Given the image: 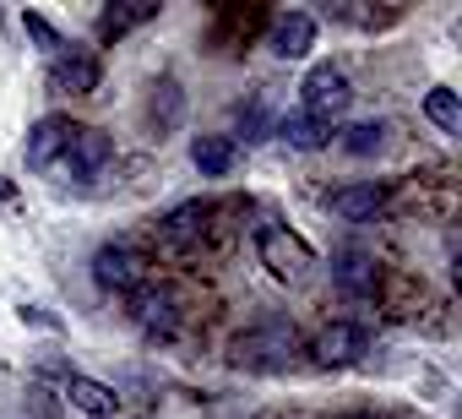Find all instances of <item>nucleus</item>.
<instances>
[{
	"label": "nucleus",
	"mask_w": 462,
	"mask_h": 419,
	"mask_svg": "<svg viewBox=\"0 0 462 419\" xmlns=\"http://www.w3.org/2000/svg\"><path fill=\"white\" fill-rule=\"evenodd\" d=\"M256 256L267 262V273L273 278H283V284H300L305 273H310V246L294 235V229H283V224H262L256 229Z\"/></svg>",
	"instance_id": "f257e3e1"
},
{
	"label": "nucleus",
	"mask_w": 462,
	"mask_h": 419,
	"mask_svg": "<svg viewBox=\"0 0 462 419\" xmlns=\"http://www.w3.org/2000/svg\"><path fill=\"white\" fill-rule=\"evenodd\" d=\"M235 359H240V365H251V370H283V365L294 359V327H283V321H267V327H251V332H240V343H235Z\"/></svg>",
	"instance_id": "f03ea898"
},
{
	"label": "nucleus",
	"mask_w": 462,
	"mask_h": 419,
	"mask_svg": "<svg viewBox=\"0 0 462 419\" xmlns=\"http://www.w3.org/2000/svg\"><path fill=\"white\" fill-rule=\"evenodd\" d=\"M348 98H354V88H348V77L337 71V66H316L310 77H305V115L310 120H337L343 109H348Z\"/></svg>",
	"instance_id": "7ed1b4c3"
},
{
	"label": "nucleus",
	"mask_w": 462,
	"mask_h": 419,
	"mask_svg": "<svg viewBox=\"0 0 462 419\" xmlns=\"http://www.w3.org/2000/svg\"><path fill=\"white\" fill-rule=\"evenodd\" d=\"M142 278H147V262H142L136 251H125V246H104V251L93 256V284H98L104 294H136Z\"/></svg>",
	"instance_id": "20e7f679"
},
{
	"label": "nucleus",
	"mask_w": 462,
	"mask_h": 419,
	"mask_svg": "<svg viewBox=\"0 0 462 419\" xmlns=\"http://www.w3.org/2000/svg\"><path fill=\"white\" fill-rule=\"evenodd\" d=\"M109 158H115V142H109L104 131H93V126H77L71 142H66V153H60V169L77 174V180H88V174H98Z\"/></svg>",
	"instance_id": "39448f33"
},
{
	"label": "nucleus",
	"mask_w": 462,
	"mask_h": 419,
	"mask_svg": "<svg viewBox=\"0 0 462 419\" xmlns=\"http://www.w3.org/2000/svg\"><path fill=\"white\" fill-rule=\"evenodd\" d=\"M71 131H77V120H66V115H44V120L28 131V169H55L60 153H66V142H71Z\"/></svg>",
	"instance_id": "423d86ee"
},
{
	"label": "nucleus",
	"mask_w": 462,
	"mask_h": 419,
	"mask_svg": "<svg viewBox=\"0 0 462 419\" xmlns=\"http://www.w3.org/2000/svg\"><path fill=\"white\" fill-rule=\"evenodd\" d=\"M386 191L381 185H337L332 191V219H348V224H375L386 213Z\"/></svg>",
	"instance_id": "0eeeda50"
},
{
	"label": "nucleus",
	"mask_w": 462,
	"mask_h": 419,
	"mask_svg": "<svg viewBox=\"0 0 462 419\" xmlns=\"http://www.w3.org/2000/svg\"><path fill=\"white\" fill-rule=\"evenodd\" d=\"M365 349H370V338H365V327H354V321H332V327L316 338V359H321V365H354V359H365Z\"/></svg>",
	"instance_id": "6e6552de"
},
{
	"label": "nucleus",
	"mask_w": 462,
	"mask_h": 419,
	"mask_svg": "<svg viewBox=\"0 0 462 419\" xmlns=\"http://www.w3.org/2000/svg\"><path fill=\"white\" fill-rule=\"evenodd\" d=\"M98 82H104V71H98L93 55H55V66H50V88H55V93H77V98H88Z\"/></svg>",
	"instance_id": "1a4fd4ad"
},
{
	"label": "nucleus",
	"mask_w": 462,
	"mask_h": 419,
	"mask_svg": "<svg viewBox=\"0 0 462 419\" xmlns=\"http://www.w3.org/2000/svg\"><path fill=\"white\" fill-rule=\"evenodd\" d=\"M267 44H273L278 61H300V55L316 44V17H310V12H289V17H278Z\"/></svg>",
	"instance_id": "9d476101"
},
{
	"label": "nucleus",
	"mask_w": 462,
	"mask_h": 419,
	"mask_svg": "<svg viewBox=\"0 0 462 419\" xmlns=\"http://www.w3.org/2000/svg\"><path fill=\"white\" fill-rule=\"evenodd\" d=\"M131 316H136L147 332H174V321H180V316H174V300H169V294H152V289H136V294H131Z\"/></svg>",
	"instance_id": "9b49d317"
},
{
	"label": "nucleus",
	"mask_w": 462,
	"mask_h": 419,
	"mask_svg": "<svg viewBox=\"0 0 462 419\" xmlns=\"http://www.w3.org/2000/svg\"><path fill=\"white\" fill-rule=\"evenodd\" d=\"M66 397H71L82 414H93V419H109V414H115V392H109L104 381H93V376H66Z\"/></svg>",
	"instance_id": "f8f14e48"
},
{
	"label": "nucleus",
	"mask_w": 462,
	"mask_h": 419,
	"mask_svg": "<svg viewBox=\"0 0 462 419\" xmlns=\"http://www.w3.org/2000/svg\"><path fill=\"white\" fill-rule=\"evenodd\" d=\"M158 17V6L147 0V6H109L104 17H98V39L104 44H115V39H125L131 28H142V23H152Z\"/></svg>",
	"instance_id": "ddd939ff"
},
{
	"label": "nucleus",
	"mask_w": 462,
	"mask_h": 419,
	"mask_svg": "<svg viewBox=\"0 0 462 419\" xmlns=\"http://www.w3.org/2000/svg\"><path fill=\"white\" fill-rule=\"evenodd\" d=\"M190 163L201 174H228V169H235V142H228V136H196L190 142Z\"/></svg>",
	"instance_id": "4468645a"
},
{
	"label": "nucleus",
	"mask_w": 462,
	"mask_h": 419,
	"mask_svg": "<svg viewBox=\"0 0 462 419\" xmlns=\"http://www.w3.org/2000/svg\"><path fill=\"white\" fill-rule=\"evenodd\" d=\"M278 131H283V142L300 147V153H316V147L332 142V126H327V120H310V115H289Z\"/></svg>",
	"instance_id": "2eb2a0df"
},
{
	"label": "nucleus",
	"mask_w": 462,
	"mask_h": 419,
	"mask_svg": "<svg viewBox=\"0 0 462 419\" xmlns=\"http://www.w3.org/2000/svg\"><path fill=\"white\" fill-rule=\"evenodd\" d=\"M337 278H343V289H354V294H375V284H381L375 256H365V251H348V256L337 262Z\"/></svg>",
	"instance_id": "dca6fc26"
},
{
	"label": "nucleus",
	"mask_w": 462,
	"mask_h": 419,
	"mask_svg": "<svg viewBox=\"0 0 462 419\" xmlns=\"http://www.w3.org/2000/svg\"><path fill=\"white\" fill-rule=\"evenodd\" d=\"M424 115H430L440 131H462V104H457V93H451V88H430Z\"/></svg>",
	"instance_id": "f3484780"
},
{
	"label": "nucleus",
	"mask_w": 462,
	"mask_h": 419,
	"mask_svg": "<svg viewBox=\"0 0 462 419\" xmlns=\"http://www.w3.org/2000/svg\"><path fill=\"white\" fill-rule=\"evenodd\" d=\"M381 142H386V126H381V120H359V126H348V131H343V147H348V153H359V158L381 153Z\"/></svg>",
	"instance_id": "a211bd4d"
},
{
	"label": "nucleus",
	"mask_w": 462,
	"mask_h": 419,
	"mask_svg": "<svg viewBox=\"0 0 462 419\" xmlns=\"http://www.w3.org/2000/svg\"><path fill=\"white\" fill-rule=\"evenodd\" d=\"M196 229H207V207L201 201H185V207L169 213V235H196Z\"/></svg>",
	"instance_id": "6ab92c4d"
},
{
	"label": "nucleus",
	"mask_w": 462,
	"mask_h": 419,
	"mask_svg": "<svg viewBox=\"0 0 462 419\" xmlns=\"http://www.w3.org/2000/svg\"><path fill=\"white\" fill-rule=\"evenodd\" d=\"M23 28H28V33L39 39V50H50V55H60V44H66V39H60V33H55V28H50V23L39 17V12H23Z\"/></svg>",
	"instance_id": "aec40b11"
},
{
	"label": "nucleus",
	"mask_w": 462,
	"mask_h": 419,
	"mask_svg": "<svg viewBox=\"0 0 462 419\" xmlns=\"http://www.w3.org/2000/svg\"><path fill=\"white\" fill-rule=\"evenodd\" d=\"M28 403H33V419H55V397H50V386H33Z\"/></svg>",
	"instance_id": "412c9836"
}]
</instances>
